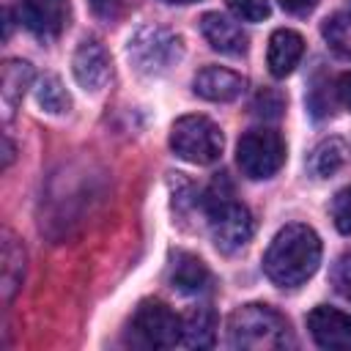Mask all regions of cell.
<instances>
[{
	"label": "cell",
	"instance_id": "obj_1",
	"mask_svg": "<svg viewBox=\"0 0 351 351\" xmlns=\"http://www.w3.org/2000/svg\"><path fill=\"white\" fill-rule=\"evenodd\" d=\"M321 263V239L310 225H285L271 239L263 255L266 277L280 288H296L307 282Z\"/></svg>",
	"mask_w": 351,
	"mask_h": 351
},
{
	"label": "cell",
	"instance_id": "obj_2",
	"mask_svg": "<svg viewBox=\"0 0 351 351\" xmlns=\"http://www.w3.org/2000/svg\"><path fill=\"white\" fill-rule=\"evenodd\" d=\"M206 217H208L211 239L222 252H236L247 247V241L255 233V219L250 208L236 200L228 178H217L206 192Z\"/></svg>",
	"mask_w": 351,
	"mask_h": 351
},
{
	"label": "cell",
	"instance_id": "obj_3",
	"mask_svg": "<svg viewBox=\"0 0 351 351\" xmlns=\"http://www.w3.org/2000/svg\"><path fill=\"white\" fill-rule=\"evenodd\" d=\"M228 337L233 348L274 351L288 343V324L266 304H244L230 315Z\"/></svg>",
	"mask_w": 351,
	"mask_h": 351
},
{
	"label": "cell",
	"instance_id": "obj_4",
	"mask_svg": "<svg viewBox=\"0 0 351 351\" xmlns=\"http://www.w3.org/2000/svg\"><path fill=\"white\" fill-rule=\"evenodd\" d=\"M222 132L206 115H184L170 129V148L192 162V165H211L222 154Z\"/></svg>",
	"mask_w": 351,
	"mask_h": 351
},
{
	"label": "cell",
	"instance_id": "obj_5",
	"mask_svg": "<svg viewBox=\"0 0 351 351\" xmlns=\"http://www.w3.org/2000/svg\"><path fill=\"white\" fill-rule=\"evenodd\" d=\"M236 162L252 181L271 178L285 162V143L274 129H250L236 145Z\"/></svg>",
	"mask_w": 351,
	"mask_h": 351
},
{
	"label": "cell",
	"instance_id": "obj_6",
	"mask_svg": "<svg viewBox=\"0 0 351 351\" xmlns=\"http://www.w3.org/2000/svg\"><path fill=\"white\" fill-rule=\"evenodd\" d=\"M181 55V41L165 27L148 25L129 38V58L145 74H162Z\"/></svg>",
	"mask_w": 351,
	"mask_h": 351
},
{
	"label": "cell",
	"instance_id": "obj_7",
	"mask_svg": "<svg viewBox=\"0 0 351 351\" xmlns=\"http://www.w3.org/2000/svg\"><path fill=\"white\" fill-rule=\"evenodd\" d=\"M134 337L148 348H173L181 343V318L165 302H143L132 318Z\"/></svg>",
	"mask_w": 351,
	"mask_h": 351
},
{
	"label": "cell",
	"instance_id": "obj_8",
	"mask_svg": "<svg viewBox=\"0 0 351 351\" xmlns=\"http://www.w3.org/2000/svg\"><path fill=\"white\" fill-rule=\"evenodd\" d=\"M307 329L321 348H329V351L351 348V315L337 307H329V304L313 307L307 315Z\"/></svg>",
	"mask_w": 351,
	"mask_h": 351
},
{
	"label": "cell",
	"instance_id": "obj_9",
	"mask_svg": "<svg viewBox=\"0 0 351 351\" xmlns=\"http://www.w3.org/2000/svg\"><path fill=\"white\" fill-rule=\"evenodd\" d=\"M16 16L33 36L55 38L69 22V0H22Z\"/></svg>",
	"mask_w": 351,
	"mask_h": 351
},
{
	"label": "cell",
	"instance_id": "obj_10",
	"mask_svg": "<svg viewBox=\"0 0 351 351\" xmlns=\"http://www.w3.org/2000/svg\"><path fill=\"white\" fill-rule=\"evenodd\" d=\"M71 71H74V80L85 90H101L104 82L110 80V58H107V49L96 38H85L77 47V52H74Z\"/></svg>",
	"mask_w": 351,
	"mask_h": 351
},
{
	"label": "cell",
	"instance_id": "obj_11",
	"mask_svg": "<svg viewBox=\"0 0 351 351\" xmlns=\"http://www.w3.org/2000/svg\"><path fill=\"white\" fill-rule=\"evenodd\" d=\"M200 30L206 36V41L211 44V49L222 52V55H230V58H239L247 52V33L241 30V25H236L233 19H228L225 14H217V11H208L203 14L200 19Z\"/></svg>",
	"mask_w": 351,
	"mask_h": 351
},
{
	"label": "cell",
	"instance_id": "obj_12",
	"mask_svg": "<svg viewBox=\"0 0 351 351\" xmlns=\"http://www.w3.org/2000/svg\"><path fill=\"white\" fill-rule=\"evenodd\" d=\"M195 93L208 101H233L244 93V77L222 66H206L195 74Z\"/></svg>",
	"mask_w": 351,
	"mask_h": 351
},
{
	"label": "cell",
	"instance_id": "obj_13",
	"mask_svg": "<svg viewBox=\"0 0 351 351\" xmlns=\"http://www.w3.org/2000/svg\"><path fill=\"white\" fill-rule=\"evenodd\" d=\"M304 55V38L296 33V30H288V27H280L271 33L269 38V52H266V63H269V71L274 77H288L299 60Z\"/></svg>",
	"mask_w": 351,
	"mask_h": 351
},
{
	"label": "cell",
	"instance_id": "obj_14",
	"mask_svg": "<svg viewBox=\"0 0 351 351\" xmlns=\"http://www.w3.org/2000/svg\"><path fill=\"white\" fill-rule=\"evenodd\" d=\"M217 335V318L208 307H192L181 318V343L186 348H208Z\"/></svg>",
	"mask_w": 351,
	"mask_h": 351
},
{
	"label": "cell",
	"instance_id": "obj_15",
	"mask_svg": "<svg viewBox=\"0 0 351 351\" xmlns=\"http://www.w3.org/2000/svg\"><path fill=\"white\" fill-rule=\"evenodd\" d=\"M3 266H0V280H3V299L11 302V296L16 293V288L22 285L25 277V250L22 244H16V239L5 230L3 236Z\"/></svg>",
	"mask_w": 351,
	"mask_h": 351
},
{
	"label": "cell",
	"instance_id": "obj_16",
	"mask_svg": "<svg viewBox=\"0 0 351 351\" xmlns=\"http://www.w3.org/2000/svg\"><path fill=\"white\" fill-rule=\"evenodd\" d=\"M346 159H348V145H346L340 137H329V140H321V143L313 148L307 167H310L313 176L329 178V176H335V173L346 165Z\"/></svg>",
	"mask_w": 351,
	"mask_h": 351
},
{
	"label": "cell",
	"instance_id": "obj_17",
	"mask_svg": "<svg viewBox=\"0 0 351 351\" xmlns=\"http://www.w3.org/2000/svg\"><path fill=\"white\" fill-rule=\"evenodd\" d=\"M30 80H33L30 63H25V60H5L3 63V71H0V93H3V104L8 107V112L16 107V101L30 88Z\"/></svg>",
	"mask_w": 351,
	"mask_h": 351
},
{
	"label": "cell",
	"instance_id": "obj_18",
	"mask_svg": "<svg viewBox=\"0 0 351 351\" xmlns=\"http://www.w3.org/2000/svg\"><path fill=\"white\" fill-rule=\"evenodd\" d=\"M173 288H178L181 293H200L208 285V269L203 266L200 258L195 255H178V261L173 263Z\"/></svg>",
	"mask_w": 351,
	"mask_h": 351
},
{
	"label": "cell",
	"instance_id": "obj_19",
	"mask_svg": "<svg viewBox=\"0 0 351 351\" xmlns=\"http://www.w3.org/2000/svg\"><path fill=\"white\" fill-rule=\"evenodd\" d=\"M326 44L332 47V52H337L340 58H348L351 60V8L340 11V14H332L324 27H321Z\"/></svg>",
	"mask_w": 351,
	"mask_h": 351
},
{
	"label": "cell",
	"instance_id": "obj_20",
	"mask_svg": "<svg viewBox=\"0 0 351 351\" xmlns=\"http://www.w3.org/2000/svg\"><path fill=\"white\" fill-rule=\"evenodd\" d=\"M36 101H38V107H44L47 112H55V115L58 112H66L69 104H71L66 88L52 74H47V77L38 80V85H36Z\"/></svg>",
	"mask_w": 351,
	"mask_h": 351
},
{
	"label": "cell",
	"instance_id": "obj_21",
	"mask_svg": "<svg viewBox=\"0 0 351 351\" xmlns=\"http://www.w3.org/2000/svg\"><path fill=\"white\" fill-rule=\"evenodd\" d=\"M329 211H332L335 228L348 236V233H351V186H346V189H340V192L335 195Z\"/></svg>",
	"mask_w": 351,
	"mask_h": 351
},
{
	"label": "cell",
	"instance_id": "obj_22",
	"mask_svg": "<svg viewBox=\"0 0 351 351\" xmlns=\"http://www.w3.org/2000/svg\"><path fill=\"white\" fill-rule=\"evenodd\" d=\"M228 8L244 22H261L269 16V0H228Z\"/></svg>",
	"mask_w": 351,
	"mask_h": 351
},
{
	"label": "cell",
	"instance_id": "obj_23",
	"mask_svg": "<svg viewBox=\"0 0 351 351\" xmlns=\"http://www.w3.org/2000/svg\"><path fill=\"white\" fill-rule=\"evenodd\" d=\"M332 282H335L337 293L351 302V252L340 255L337 263L332 266Z\"/></svg>",
	"mask_w": 351,
	"mask_h": 351
},
{
	"label": "cell",
	"instance_id": "obj_24",
	"mask_svg": "<svg viewBox=\"0 0 351 351\" xmlns=\"http://www.w3.org/2000/svg\"><path fill=\"white\" fill-rule=\"evenodd\" d=\"M280 5L288 14H310L318 5V0H280Z\"/></svg>",
	"mask_w": 351,
	"mask_h": 351
},
{
	"label": "cell",
	"instance_id": "obj_25",
	"mask_svg": "<svg viewBox=\"0 0 351 351\" xmlns=\"http://www.w3.org/2000/svg\"><path fill=\"white\" fill-rule=\"evenodd\" d=\"M337 99H340V104H343V107H348V110H351V71H348V74H343V77L337 80Z\"/></svg>",
	"mask_w": 351,
	"mask_h": 351
},
{
	"label": "cell",
	"instance_id": "obj_26",
	"mask_svg": "<svg viewBox=\"0 0 351 351\" xmlns=\"http://www.w3.org/2000/svg\"><path fill=\"white\" fill-rule=\"evenodd\" d=\"M3 145H5V159H3V167H8V165H11V156H14V145H11V140H8V137H3Z\"/></svg>",
	"mask_w": 351,
	"mask_h": 351
},
{
	"label": "cell",
	"instance_id": "obj_27",
	"mask_svg": "<svg viewBox=\"0 0 351 351\" xmlns=\"http://www.w3.org/2000/svg\"><path fill=\"white\" fill-rule=\"evenodd\" d=\"M165 3H181L184 5V3H195V0H165Z\"/></svg>",
	"mask_w": 351,
	"mask_h": 351
},
{
	"label": "cell",
	"instance_id": "obj_28",
	"mask_svg": "<svg viewBox=\"0 0 351 351\" xmlns=\"http://www.w3.org/2000/svg\"><path fill=\"white\" fill-rule=\"evenodd\" d=\"M348 8H351V0H348Z\"/></svg>",
	"mask_w": 351,
	"mask_h": 351
}]
</instances>
